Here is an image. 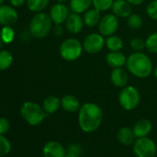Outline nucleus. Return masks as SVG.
Returning <instances> with one entry per match:
<instances>
[{
  "label": "nucleus",
  "mask_w": 157,
  "mask_h": 157,
  "mask_svg": "<svg viewBox=\"0 0 157 157\" xmlns=\"http://www.w3.org/2000/svg\"><path fill=\"white\" fill-rule=\"evenodd\" d=\"M146 14L151 20L157 21V0H151L147 5Z\"/></svg>",
  "instance_id": "nucleus-32"
},
{
  "label": "nucleus",
  "mask_w": 157,
  "mask_h": 157,
  "mask_svg": "<svg viewBox=\"0 0 157 157\" xmlns=\"http://www.w3.org/2000/svg\"><path fill=\"white\" fill-rule=\"evenodd\" d=\"M11 151L10 141L4 136L0 134V157L8 155Z\"/></svg>",
  "instance_id": "nucleus-30"
},
{
  "label": "nucleus",
  "mask_w": 157,
  "mask_h": 157,
  "mask_svg": "<svg viewBox=\"0 0 157 157\" xmlns=\"http://www.w3.org/2000/svg\"><path fill=\"white\" fill-rule=\"evenodd\" d=\"M4 1H5V0H0V6H1V5H3Z\"/></svg>",
  "instance_id": "nucleus-42"
},
{
  "label": "nucleus",
  "mask_w": 157,
  "mask_h": 157,
  "mask_svg": "<svg viewBox=\"0 0 157 157\" xmlns=\"http://www.w3.org/2000/svg\"><path fill=\"white\" fill-rule=\"evenodd\" d=\"M127 25L128 29L135 31L139 30L143 25V20L141 16L138 13H132L128 18H127Z\"/></svg>",
  "instance_id": "nucleus-26"
},
{
  "label": "nucleus",
  "mask_w": 157,
  "mask_h": 157,
  "mask_svg": "<svg viewBox=\"0 0 157 157\" xmlns=\"http://www.w3.org/2000/svg\"><path fill=\"white\" fill-rule=\"evenodd\" d=\"M128 71L124 67L112 68L110 72V81L112 84L119 89L128 85Z\"/></svg>",
  "instance_id": "nucleus-13"
},
{
  "label": "nucleus",
  "mask_w": 157,
  "mask_h": 157,
  "mask_svg": "<svg viewBox=\"0 0 157 157\" xmlns=\"http://www.w3.org/2000/svg\"><path fill=\"white\" fill-rule=\"evenodd\" d=\"M126 67L129 74L138 78H149L154 69L151 59L142 51L131 53L127 57Z\"/></svg>",
  "instance_id": "nucleus-2"
},
{
  "label": "nucleus",
  "mask_w": 157,
  "mask_h": 157,
  "mask_svg": "<svg viewBox=\"0 0 157 157\" xmlns=\"http://www.w3.org/2000/svg\"><path fill=\"white\" fill-rule=\"evenodd\" d=\"M105 47L109 51H121L124 47V41L120 36L113 34L105 37Z\"/></svg>",
  "instance_id": "nucleus-23"
},
{
  "label": "nucleus",
  "mask_w": 157,
  "mask_h": 157,
  "mask_svg": "<svg viewBox=\"0 0 157 157\" xmlns=\"http://www.w3.org/2000/svg\"><path fill=\"white\" fill-rule=\"evenodd\" d=\"M101 17H102L101 12L99 10H97L94 8H91L83 13L82 18H83L84 25L89 28L97 27L101 20Z\"/></svg>",
  "instance_id": "nucleus-19"
},
{
  "label": "nucleus",
  "mask_w": 157,
  "mask_h": 157,
  "mask_svg": "<svg viewBox=\"0 0 157 157\" xmlns=\"http://www.w3.org/2000/svg\"><path fill=\"white\" fill-rule=\"evenodd\" d=\"M71 12L83 14L93 7V0H68Z\"/></svg>",
  "instance_id": "nucleus-21"
},
{
  "label": "nucleus",
  "mask_w": 157,
  "mask_h": 157,
  "mask_svg": "<svg viewBox=\"0 0 157 157\" xmlns=\"http://www.w3.org/2000/svg\"><path fill=\"white\" fill-rule=\"evenodd\" d=\"M153 75H154V77H155V78L157 80V66L154 67V69H153Z\"/></svg>",
  "instance_id": "nucleus-39"
},
{
  "label": "nucleus",
  "mask_w": 157,
  "mask_h": 157,
  "mask_svg": "<svg viewBox=\"0 0 157 157\" xmlns=\"http://www.w3.org/2000/svg\"><path fill=\"white\" fill-rule=\"evenodd\" d=\"M64 24L67 31L71 34L80 33L82 31L83 27L85 26L82 14L75 13V12H70Z\"/></svg>",
  "instance_id": "nucleus-11"
},
{
  "label": "nucleus",
  "mask_w": 157,
  "mask_h": 157,
  "mask_svg": "<svg viewBox=\"0 0 157 157\" xmlns=\"http://www.w3.org/2000/svg\"><path fill=\"white\" fill-rule=\"evenodd\" d=\"M82 43L77 38H67L59 46V55L67 62H74L80 58L83 53Z\"/></svg>",
  "instance_id": "nucleus-4"
},
{
  "label": "nucleus",
  "mask_w": 157,
  "mask_h": 157,
  "mask_svg": "<svg viewBox=\"0 0 157 157\" xmlns=\"http://www.w3.org/2000/svg\"><path fill=\"white\" fill-rule=\"evenodd\" d=\"M42 106L47 115L54 114L61 107V99L56 95H49L44 98Z\"/></svg>",
  "instance_id": "nucleus-20"
},
{
  "label": "nucleus",
  "mask_w": 157,
  "mask_h": 157,
  "mask_svg": "<svg viewBox=\"0 0 157 157\" xmlns=\"http://www.w3.org/2000/svg\"><path fill=\"white\" fill-rule=\"evenodd\" d=\"M82 105L75 95L66 94L61 98V107L67 113H75L80 110Z\"/></svg>",
  "instance_id": "nucleus-17"
},
{
  "label": "nucleus",
  "mask_w": 157,
  "mask_h": 157,
  "mask_svg": "<svg viewBox=\"0 0 157 157\" xmlns=\"http://www.w3.org/2000/svg\"><path fill=\"white\" fill-rule=\"evenodd\" d=\"M10 128V121L6 117H0V134H6Z\"/></svg>",
  "instance_id": "nucleus-33"
},
{
  "label": "nucleus",
  "mask_w": 157,
  "mask_h": 157,
  "mask_svg": "<svg viewBox=\"0 0 157 157\" xmlns=\"http://www.w3.org/2000/svg\"><path fill=\"white\" fill-rule=\"evenodd\" d=\"M67 151H71V152H74V153L81 156V154L82 152V148L78 143H71V144H69V146L67 148Z\"/></svg>",
  "instance_id": "nucleus-34"
},
{
  "label": "nucleus",
  "mask_w": 157,
  "mask_h": 157,
  "mask_svg": "<svg viewBox=\"0 0 157 157\" xmlns=\"http://www.w3.org/2000/svg\"><path fill=\"white\" fill-rule=\"evenodd\" d=\"M97 28L99 31L98 33H100L104 37L116 34L119 28V19L113 13H107L101 17Z\"/></svg>",
  "instance_id": "nucleus-9"
},
{
  "label": "nucleus",
  "mask_w": 157,
  "mask_h": 157,
  "mask_svg": "<svg viewBox=\"0 0 157 157\" xmlns=\"http://www.w3.org/2000/svg\"><path fill=\"white\" fill-rule=\"evenodd\" d=\"M132 7L133 6L127 0H115L111 10L118 19H127L133 13Z\"/></svg>",
  "instance_id": "nucleus-14"
},
{
  "label": "nucleus",
  "mask_w": 157,
  "mask_h": 157,
  "mask_svg": "<svg viewBox=\"0 0 157 157\" xmlns=\"http://www.w3.org/2000/svg\"><path fill=\"white\" fill-rule=\"evenodd\" d=\"M66 152L65 147L56 140H50L43 147V154L44 157H65Z\"/></svg>",
  "instance_id": "nucleus-15"
},
{
  "label": "nucleus",
  "mask_w": 157,
  "mask_h": 157,
  "mask_svg": "<svg viewBox=\"0 0 157 157\" xmlns=\"http://www.w3.org/2000/svg\"><path fill=\"white\" fill-rule=\"evenodd\" d=\"M2 44H3V42H2L1 38H0V49H1V47H2Z\"/></svg>",
  "instance_id": "nucleus-41"
},
{
  "label": "nucleus",
  "mask_w": 157,
  "mask_h": 157,
  "mask_svg": "<svg viewBox=\"0 0 157 157\" xmlns=\"http://www.w3.org/2000/svg\"><path fill=\"white\" fill-rule=\"evenodd\" d=\"M156 151L154 141L147 137L138 138L133 142V151L137 157H155Z\"/></svg>",
  "instance_id": "nucleus-8"
},
{
  "label": "nucleus",
  "mask_w": 157,
  "mask_h": 157,
  "mask_svg": "<svg viewBox=\"0 0 157 157\" xmlns=\"http://www.w3.org/2000/svg\"><path fill=\"white\" fill-rule=\"evenodd\" d=\"M129 47L133 52H140L145 49V40L141 37H134L129 42Z\"/></svg>",
  "instance_id": "nucleus-31"
},
{
  "label": "nucleus",
  "mask_w": 157,
  "mask_h": 157,
  "mask_svg": "<svg viewBox=\"0 0 157 157\" xmlns=\"http://www.w3.org/2000/svg\"><path fill=\"white\" fill-rule=\"evenodd\" d=\"M67 1H68V0H56V2H58V3H63V4H65Z\"/></svg>",
  "instance_id": "nucleus-40"
},
{
  "label": "nucleus",
  "mask_w": 157,
  "mask_h": 157,
  "mask_svg": "<svg viewBox=\"0 0 157 157\" xmlns=\"http://www.w3.org/2000/svg\"><path fill=\"white\" fill-rule=\"evenodd\" d=\"M13 56L8 50L0 51V70H6L12 65Z\"/></svg>",
  "instance_id": "nucleus-25"
},
{
  "label": "nucleus",
  "mask_w": 157,
  "mask_h": 157,
  "mask_svg": "<svg viewBox=\"0 0 157 157\" xmlns=\"http://www.w3.org/2000/svg\"><path fill=\"white\" fill-rule=\"evenodd\" d=\"M115 0H93V8L100 12H105L111 10Z\"/></svg>",
  "instance_id": "nucleus-28"
},
{
  "label": "nucleus",
  "mask_w": 157,
  "mask_h": 157,
  "mask_svg": "<svg viewBox=\"0 0 157 157\" xmlns=\"http://www.w3.org/2000/svg\"><path fill=\"white\" fill-rule=\"evenodd\" d=\"M50 0H27L26 4L29 10L38 13L43 12L49 5Z\"/></svg>",
  "instance_id": "nucleus-24"
},
{
  "label": "nucleus",
  "mask_w": 157,
  "mask_h": 157,
  "mask_svg": "<svg viewBox=\"0 0 157 157\" xmlns=\"http://www.w3.org/2000/svg\"><path fill=\"white\" fill-rule=\"evenodd\" d=\"M53 33L56 36L59 37L64 33V27L63 24H54L53 26Z\"/></svg>",
  "instance_id": "nucleus-35"
},
{
  "label": "nucleus",
  "mask_w": 157,
  "mask_h": 157,
  "mask_svg": "<svg viewBox=\"0 0 157 157\" xmlns=\"http://www.w3.org/2000/svg\"><path fill=\"white\" fill-rule=\"evenodd\" d=\"M65 157H80V155H78V154H76V153H74V152H71V151H67Z\"/></svg>",
  "instance_id": "nucleus-38"
},
{
  "label": "nucleus",
  "mask_w": 157,
  "mask_h": 157,
  "mask_svg": "<svg viewBox=\"0 0 157 157\" xmlns=\"http://www.w3.org/2000/svg\"><path fill=\"white\" fill-rule=\"evenodd\" d=\"M145 48L151 54H157V32L151 33L145 39Z\"/></svg>",
  "instance_id": "nucleus-27"
},
{
  "label": "nucleus",
  "mask_w": 157,
  "mask_h": 157,
  "mask_svg": "<svg viewBox=\"0 0 157 157\" xmlns=\"http://www.w3.org/2000/svg\"><path fill=\"white\" fill-rule=\"evenodd\" d=\"M117 138L118 141L125 146L131 145L135 141L134 140V138H135L134 132H133L132 128H128V127H122L121 128H119L117 133Z\"/></svg>",
  "instance_id": "nucleus-22"
},
{
  "label": "nucleus",
  "mask_w": 157,
  "mask_h": 157,
  "mask_svg": "<svg viewBox=\"0 0 157 157\" xmlns=\"http://www.w3.org/2000/svg\"><path fill=\"white\" fill-rule=\"evenodd\" d=\"M127 1L129 2L132 6H140L145 1V0H127Z\"/></svg>",
  "instance_id": "nucleus-37"
},
{
  "label": "nucleus",
  "mask_w": 157,
  "mask_h": 157,
  "mask_svg": "<svg viewBox=\"0 0 157 157\" xmlns=\"http://www.w3.org/2000/svg\"><path fill=\"white\" fill-rule=\"evenodd\" d=\"M70 14V9L66 4L56 3L53 5L49 11V16L54 24H64Z\"/></svg>",
  "instance_id": "nucleus-10"
},
{
  "label": "nucleus",
  "mask_w": 157,
  "mask_h": 157,
  "mask_svg": "<svg viewBox=\"0 0 157 157\" xmlns=\"http://www.w3.org/2000/svg\"><path fill=\"white\" fill-rule=\"evenodd\" d=\"M118 103L126 111L134 110L140 103V94L139 90L132 85L125 86L118 94Z\"/></svg>",
  "instance_id": "nucleus-6"
},
{
  "label": "nucleus",
  "mask_w": 157,
  "mask_h": 157,
  "mask_svg": "<svg viewBox=\"0 0 157 157\" xmlns=\"http://www.w3.org/2000/svg\"><path fill=\"white\" fill-rule=\"evenodd\" d=\"M21 115L31 126L40 125L47 116L42 105L32 101H27L22 104L21 107Z\"/></svg>",
  "instance_id": "nucleus-5"
},
{
  "label": "nucleus",
  "mask_w": 157,
  "mask_h": 157,
  "mask_svg": "<svg viewBox=\"0 0 157 157\" xmlns=\"http://www.w3.org/2000/svg\"><path fill=\"white\" fill-rule=\"evenodd\" d=\"M27 0H10V3L12 7L14 8H19L21 7L22 5H24L26 3Z\"/></svg>",
  "instance_id": "nucleus-36"
},
{
  "label": "nucleus",
  "mask_w": 157,
  "mask_h": 157,
  "mask_svg": "<svg viewBox=\"0 0 157 157\" xmlns=\"http://www.w3.org/2000/svg\"><path fill=\"white\" fill-rule=\"evenodd\" d=\"M106 64L112 67H124L127 63V56L122 51H109L105 56Z\"/></svg>",
  "instance_id": "nucleus-16"
},
{
  "label": "nucleus",
  "mask_w": 157,
  "mask_h": 157,
  "mask_svg": "<svg viewBox=\"0 0 157 157\" xmlns=\"http://www.w3.org/2000/svg\"><path fill=\"white\" fill-rule=\"evenodd\" d=\"M54 23L49 16L45 12L36 13L31 20L29 25L30 33L37 39L45 38L53 30Z\"/></svg>",
  "instance_id": "nucleus-3"
},
{
  "label": "nucleus",
  "mask_w": 157,
  "mask_h": 157,
  "mask_svg": "<svg viewBox=\"0 0 157 157\" xmlns=\"http://www.w3.org/2000/svg\"><path fill=\"white\" fill-rule=\"evenodd\" d=\"M104 119L102 108L95 103H84L78 111V123L85 133L96 131Z\"/></svg>",
  "instance_id": "nucleus-1"
},
{
  "label": "nucleus",
  "mask_w": 157,
  "mask_h": 157,
  "mask_svg": "<svg viewBox=\"0 0 157 157\" xmlns=\"http://www.w3.org/2000/svg\"><path fill=\"white\" fill-rule=\"evenodd\" d=\"M19 14L12 6H0V24L3 26H12L17 22Z\"/></svg>",
  "instance_id": "nucleus-12"
},
{
  "label": "nucleus",
  "mask_w": 157,
  "mask_h": 157,
  "mask_svg": "<svg viewBox=\"0 0 157 157\" xmlns=\"http://www.w3.org/2000/svg\"><path fill=\"white\" fill-rule=\"evenodd\" d=\"M84 52L90 55L100 53L105 46V37L100 33H91L87 34L82 42Z\"/></svg>",
  "instance_id": "nucleus-7"
},
{
  "label": "nucleus",
  "mask_w": 157,
  "mask_h": 157,
  "mask_svg": "<svg viewBox=\"0 0 157 157\" xmlns=\"http://www.w3.org/2000/svg\"><path fill=\"white\" fill-rule=\"evenodd\" d=\"M15 37L14 30L11 26H4L0 33V38H1L2 42L5 44H10Z\"/></svg>",
  "instance_id": "nucleus-29"
},
{
  "label": "nucleus",
  "mask_w": 157,
  "mask_h": 157,
  "mask_svg": "<svg viewBox=\"0 0 157 157\" xmlns=\"http://www.w3.org/2000/svg\"><path fill=\"white\" fill-rule=\"evenodd\" d=\"M151 128H152V125L151 121L146 118H142L138 120L134 124L132 130L134 132L135 137L142 138V137H147V135L151 131Z\"/></svg>",
  "instance_id": "nucleus-18"
}]
</instances>
